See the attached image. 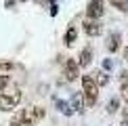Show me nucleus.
Returning a JSON list of instances; mask_svg holds the SVG:
<instances>
[{
    "mask_svg": "<svg viewBox=\"0 0 128 126\" xmlns=\"http://www.w3.org/2000/svg\"><path fill=\"white\" fill-rule=\"evenodd\" d=\"M44 109L38 107V105H32L28 109H21L13 116V120H10V126H19V124H32L34 126L36 122H40L42 118H44Z\"/></svg>",
    "mask_w": 128,
    "mask_h": 126,
    "instance_id": "obj_1",
    "label": "nucleus"
},
{
    "mask_svg": "<svg viewBox=\"0 0 128 126\" xmlns=\"http://www.w3.org/2000/svg\"><path fill=\"white\" fill-rule=\"evenodd\" d=\"M82 94H84V103H86V107L97 105L99 84H97V80H94V74H86V76H82Z\"/></svg>",
    "mask_w": 128,
    "mask_h": 126,
    "instance_id": "obj_2",
    "label": "nucleus"
},
{
    "mask_svg": "<svg viewBox=\"0 0 128 126\" xmlns=\"http://www.w3.org/2000/svg\"><path fill=\"white\" fill-rule=\"evenodd\" d=\"M21 90L19 88H13V90H8V92H0V109L2 112H13L15 107L21 103Z\"/></svg>",
    "mask_w": 128,
    "mask_h": 126,
    "instance_id": "obj_3",
    "label": "nucleus"
},
{
    "mask_svg": "<svg viewBox=\"0 0 128 126\" xmlns=\"http://www.w3.org/2000/svg\"><path fill=\"white\" fill-rule=\"evenodd\" d=\"M82 30H84V34H86V36L94 38V36H99L101 32H103V25H101L99 19H90V17H86V19L82 21Z\"/></svg>",
    "mask_w": 128,
    "mask_h": 126,
    "instance_id": "obj_4",
    "label": "nucleus"
},
{
    "mask_svg": "<svg viewBox=\"0 0 128 126\" xmlns=\"http://www.w3.org/2000/svg\"><path fill=\"white\" fill-rule=\"evenodd\" d=\"M63 76H65L67 82H74L80 76V63L76 59H67L65 65H63Z\"/></svg>",
    "mask_w": 128,
    "mask_h": 126,
    "instance_id": "obj_5",
    "label": "nucleus"
},
{
    "mask_svg": "<svg viewBox=\"0 0 128 126\" xmlns=\"http://www.w3.org/2000/svg\"><path fill=\"white\" fill-rule=\"evenodd\" d=\"M103 0H90L88 6H86V17L90 19H101L103 17Z\"/></svg>",
    "mask_w": 128,
    "mask_h": 126,
    "instance_id": "obj_6",
    "label": "nucleus"
},
{
    "mask_svg": "<svg viewBox=\"0 0 128 126\" xmlns=\"http://www.w3.org/2000/svg\"><path fill=\"white\" fill-rule=\"evenodd\" d=\"M120 44H122V34L120 32H111V34L107 36V50L109 52H116V50H120Z\"/></svg>",
    "mask_w": 128,
    "mask_h": 126,
    "instance_id": "obj_7",
    "label": "nucleus"
},
{
    "mask_svg": "<svg viewBox=\"0 0 128 126\" xmlns=\"http://www.w3.org/2000/svg\"><path fill=\"white\" fill-rule=\"evenodd\" d=\"M69 103H72L74 112H80V114H82L84 107H86V103H84V94H82V92H74V94H72V101H69Z\"/></svg>",
    "mask_w": 128,
    "mask_h": 126,
    "instance_id": "obj_8",
    "label": "nucleus"
},
{
    "mask_svg": "<svg viewBox=\"0 0 128 126\" xmlns=\"http://www.w3.org/2000/svg\"><path fill=\"white\" fill-rule=\"evenodd\" d=\"M90 61H92V48L86 46V48L80 52V61H78V63H80V67H88Z\"/></svg>",
    "mask_w": 128,
    "mask_h": 126,
    "instance_id": "obj_9",
    "label": "nucleus"
},
{
    "mask_svg": "<svg viewBox=\"0 0 128 126\" xmlns=\"http://www.w3.org/2000/svg\"><path fill=\"white\" fill-rule=\"evenodd\" d=\"M55 105H57V109H59L63 116H74V107H72V103L61 101V99H55Z\"/></svg>",
    "mask_w": 128,
    "mask_h": 126,
    "instance_id": "obj_10",
    "label": "nucleus"
},
{
    "mask_svg": "<svg viewBox=\"0 0 128 126\" xmlns=\"http://www.w3.org/2000/svg\"><path fill=\"white\" fill-rule=\"evenodd\" d=\"M76 36H78V32H76V28L72 25V28L65 32V44H67V46H72L74 42H76Z\"/></svg>",
    "mask_w": 128,
    "mask_h": 126,
    "instance_id": "obj_11",
    "label": "nucleus"
},
{
    "mask_svg": "<svg viewBox=\"0 0 128 126\" xmlns=\"http://www.w3.org/2000/svg\"><path fill=\"white\" fill-rule=\"evenodd\" d=\"M13 70H15V65L10 61H2L0 63V76H8V74H13Z\"/></svg>",
    "mask_w": 128,
    "mask_h": 126,
    "instance_id": "obj_12",
    "label": "nucleus"
},
{
    "mask_svg": "<svg viewBox=\"0 0 128 126\" xmlns=\"http://www.w3.org/2000/svg\"><path fill=\"white\" fill-rule=\"evenodd\" d=\"M94 80H97V84H99V86H105V84H107L109 82V76H107V72H97V74H94Z\"/></svg>",
    "mask_w": 128,
    "mask_h": 126,
    "instance_id": "obj_13",
    "label": "nucleus"
},
{
    "mask_svg": "<svg viewBox=\"0 0 128 126\" xmlns=\"http://www.w3.org/2000/svg\"><path fill=\"white\" fill-rule=\"evenodd\" d=\"M109 2L114 4L116 8H120L122 13H126V10H128V0H109Z\"/></svg>",
    "mask_w": 128,
    "mask_h": 126,
    "instance_id": "obj_14",
    "label": "nucleus"
},
{
    "mask_svg": "<svg viewBox=\"0 0 128 126\" xmlns=\"http://www.w3.org/2000/svg\"><path fill=\"white\" fill-rule=\"evenodd\" d=\"M120 109V101L118 99H109V103H107V114H116Z\"/></svg>",
    "mask_w": 128,
    "mask_h": 126,
    "instance_id": "obj_15",
    "label": "nucleus"
},
{
    "mask_svg": "<svg viewBox=\"0 0 128 126\" xmlns=\"http://www.w3.org/2000/svg\"><path fill=\"white\" fill-rule=\"evenodd\" d=\"M120 97H122V101H126V105H128V82L122 84V88H120Z\"/></svg>",
    "mask_w": 128,
    "mask_h": 126,
    "instance_id": "obj_16",
    "label": "nucleus"
},
{
    "mask_svg": "<svg viewBox=\"0 0 128 126\" xmlns=\"http://www.w3.org/2000/svg\"><path fill=\"white\" fill-rule=\"evenodd\" d=\"M103 70H105V72H111V70H114V61H111V59H105V61H103Z\"/></svg>",
    "mask_w": 128,
    "mask_h": 126,
    "instance_id": "obj_17",
    "label": "nucleus"
},
{
    "mask_svg": "<svg viewBox=\"0 0 128 126\" xmlns=\"http://www.w3.org/2000/svg\"><path fill=\"white\" fill-rule=\"evenodd\" d=\"M6 84H8V76H0V92L6 88Z\"/></svg>",
    "mask_w": 128,
    "mask_h": 126,
    "instance_id": "obj_18",
    "label": "nucleus"
},
{
    "mask_svg": "<svg viewBox=\"0 0 128 126\" xmlns=\"http://www.w3.org/2000/svg\"><path fill=\"white\" fill-rule=\"evenodd\" d=\"M120 78H122V80L126 82V80H128V72H122V74H120Z\"/></svg>",
    "mask_w": 128,
    "mask_h": 126,
    "instance_id": "obj_19",
    "label": "nucleus"
},
{
    "mask_svg": "<svg viewBox=\"0 0 128 126\" xmlns=\"http://www.w3.org/2000/svg\"><path fill=\"white\" fill-rule=\"evenodd\" d=\"M120 126H128V118H124V120H122V124Z\"/></svg>",
    "mask_w": 128,
    "mask_h": 126,
    "instance_id": "obj_20",
    "label": "nucleus"
},
{
    "mask_svg": "<svg viewBox=\"0 0 128 126\" xmlns=\"http://www.w3.org/2000/svg\"><path fill=\"white\" fill-rule=\"evenodd\" d=\"M124 61H128V48L124 50Z\"/></svg>",
    "mask_w": 128,
    "mask_h": 126,
    "instance_id": "obj_21",
    "label": "nucleus"
},
{
    "mask_svg": "<svg viewBox=\"0 0 128 126\" xmlns=\"http://www.w3.org/2000/svg\"><path fill=\"white\" fill-rule=\"evenodd\" d=\"M19 126H32V124H19Z\"/></svg>",
    "mask_w": 128,
    "mask_h": 126,
    "instance_id": "obj_22",
    "label": "nucleus"
}]
</instances>
